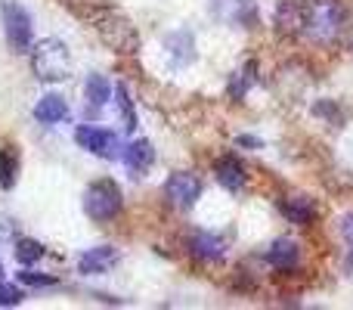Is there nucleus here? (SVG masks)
I'll list each match as a JSON object with an SVG mask.
<instances>
[{
	"mask_svg": "<svg viewBox=\"0 0 353 310\" xmlns=\"http://www.w3.org/2000/svg\"><path fill=\"white\" fill-rule=\"evenodd\" d=\"M0 276H3V261H0Z\"/></svg>",
	"mask_w": 353,
	"mask_h": 310,
	"instance_id": "cd10ccee",
	"label": "nucleus"
},
{
	"mask_svg": "<svg viewBox=\"0 0 353 310\" xmlns=\"http://www.w3.org/2000/svg\"><path fill=\"white\" fill-rule=\"evenodd\" d=\"M19 177V155L12 146H0V189H12Z\"/></svg>",
	"mask_w": 353,
	"mask_h": 310,
	"instance_id": "6ab92c4d",
	"label": "nucleus"
},
{
	"mask_svg": "<svg viewBox=\"0 0 353 310\" xmlns=\"http://www.w3.org/2000/svg\"><path fill=\"white\" fill-rule=\"evenodd\" d=\"M254 72H257L254 62H248L242 72H236V78H232V84H230V97H239V99H242L245 93H248V87L254 84Z\"/></svg>",
	"mask_w": 353,
	"mask_h": 310,
	"instance_id": "412c9836",
	"label": "nucleus"
},
{
	"mask_svg": "<svg viewBox=\"0 0 353 310\" xmlns=\"http://www.w3.org/2000/svg\"><path fill=\"white\" fill-rule=\"evenodd\" d=\"M74 143H78L81 149H87L90 155L109 158V162L124 155L121 137L112 134V130H105V128H97V124H81V128L74 130Z\"/></svg>",
	"mask_w": 353,
	"mask_h": 310,
	"instance_id": "423d86ee",
	"label": "nucleus"
},
{
	"mask_svg": "<svg viewBox=\"0 0 353 310\" xmlns=\"http://www.w3.org/2000/svg\"><path fill=\"white\" fill-rule=\"evenodd\" d=\"M165 47L171 50L180 62H192L195 59V41L189 31H171V35L165 37Z\"/></svg>",
	"mask_w": 353,
	"mask_h": 310,
	"instance_id": "a211bd4d",
	"label": "nucleus"
},
{
	"mask_svg": "<svg viewBox=\"0 0 353 310\" xmlns=\"http://www.w3.org/2000/svg\"><path fill=\"white\" fill-rule=\"evenodd\" d=\"M304 12H307V3H298V0H279L276 25H279L282 31H298V28H304Z\"/></svg>",
	"mask_w": 353,
	"mask_h": 310,
	"instance_id": "f3484780",
	"label": "nucleus"
},
{
	"mask_svg": "<svg viewBox=\"0 0 353 310\" xmlns=\"http://www.w3.org/2000/svg\"><path fill=\"white\" fill-rule=\"evenodd\" d=\"M165 195L174 208H192L201 195V180L189 171H174L165 180Z\"/></svg>",
	"mask_w": 353,
	"mask_h": 310,
	"instance_id": "0eeeda50",
	"label": "nucleus"
},
{
	"mask_svg": "<svg viewBox=\"0 0 353 310\" xmlns=\"http://www.w3.org/2000/svg\"><path fill=\"white\" fill-rule=\"evenodd\" d=\"M93 22H97V31H99L105 47H112L115 53H137L140 35H137V28L121 16V12L99 10V12H93Z\"/></svg>",
	"mask_w": 353,
	"mask_h": 310,
	"instance_id": "7ed1b4c3",
	"label": "nucleus"
},
{
	"mask_svg": "<svg viewBox=\"0 0 353 310\" xmlns=\"http://www.w3.org/2000/svg\"><path fill=\"white\" fill-rule=\"evenodd\" d=\"M115 103H118V109H121V115H124V128L128 130H137V115H134V99L128 97V87L124 84H118L115 87Z\"/></svg>",
	"mask_w": 353,
	"mask_h": 310,
	"instance_id": "4be33fe9",
	"label": "nucleus"
},
{
	"mask_svg": "<svg viewBox=\"0 0 353 310\" xmlns=\"http://www.w3.org/2000/svg\"><path fill=\"white\" fill-rule=\"evenodd\" d=\"M347 273H353V251H350V258H347Z\"/></svg>",
	"mask_w": 353,
	"mask_h": 310,
	"instance_id": "bb28decb",
	"label": "nucleus"
},
{
	"mask_svg": "<svg viewBox=\"0 0 353 310\" xmlns=\"http://www.w3.org/2000/svg\"><path fill=\"white\" fill-rule=\"evenodd\" d=\"M236 146H248V149H261L263 140H257V137H239Z\"/></svg>",
	"mask_w": 353,
	"mask_h": 310,
	"instance_id": "a878e982",
	"label": "nucleus"
},
{
	"mask_svg": "<svg viewBox=\"0 0 353 310\" xmlns=\"http://www.w3.org/2000/svg\"><path fill=\"white\" fill-rule=\"evenodd\" d=\"M344 28V6L341 0H310L304 12V31L310 41L332 43Z\"/></svg>",
	"mask_w": 353,
	"mask_h": 310,
	"instance_id": "f03ea898",
	"label": "nucleus"
},
{
	"mask_svg": "<svg viewBox=\"0 0 353 310\" xmlns=\"http://www.w3.org/2000/svg\"><path fill=\"white\" fill-rule=\"evenodd\" d=\"M121 251L112 249V245H97V249H87L84 255L78 258V270L84 276H99V273H109L112 267L118 264Z\"/></svg>",
	"mask_w": 353,
	"mask_h": 310,
	"instance_id": "1a4fd4ad",
	"label": "nucleus"
},
{
	"mask_svg": "<svg viewBox=\"0 0 353 310\" xmlns=\"http://www.w3.org/2000/svg\"><path fill=\"white\" fill-rule=\"evenodd\" d=\"M338 230H341L344 242L353 245V214H344V217H341V224H338Z\"/></svg>",
	"mask_w": 353,
	"mask_h": 310,
	"instance_id": "393cba45",
	"label": "nucleus"
},
{
	"mask_svg": "<svg viewBox=\"0 0 353 310\" xmlns=\"http://www.w3.org/2000/svg\"><path fill=\"white\" fill-rule=\"evenodd\" d=\"M19 282H25V286H34V289H43V286H56V276L34 273V270H22V273H19Z\"/></svg>",
	"mask_w": 353,
	"mask_h": 310,
	"instance_id": "b1692460",
	"label": "nucleus"
},
{
	"mask_svg": "<svg viewBox=\"0 0 353 310\" xmlns=\"http://www.w3.org/2000/svg\"><path fill=\"white\" fill-rule=\"evenodd\" d=\"M124 208L121 186L115 180H97L84 189V214L97 224H109Z\"/></svg>",
	"mask_w": 353,
	"mask_h": 310,
	"instance_id": "20e7f679",
	"label": "nucleus"
},
{
	"mask_svg": "<svg viewBox=\"0 0 353 310\" xmlns=\"http://www.w3.org/2000/svg\"><path fill=\"white\" fill-rule=\"evenodd\" d=\"M25 301V292L16 282H0V307H16Z\"/></svg>",
	"mask_w": 353,
	"mask_h": 310,
	"instance_id": "5701e85b",
	"label": "nucleus"
},
{
	"mask_svg": "<svg viewBox=\"0 0 353 310\" xmlns=\"http://www.w3.org/2000/svg\"><path fill=\"white\" fill-rule=\"evenodd\" d=\"M31 72H34L37 81H47V84L65 81L72 75V50H68V43L59 41V37L37 41L31 47Z\"/></svg>",
	"mask_w": 353,
	"mask_h": 310,
	"instance_id": "f257e3e1",
	"label": "nucleus"
},
{
	"mask_svg": "<svg viewBox=\"0 0 353 310\" xmlns=\"http://www.w3.org/2000/svg\"><path fill=\"white\" fill-rule=\"evenodd\" d=\"M16 261L19 264H25V267H28V264H34V261H41L43 255H47V249H43L41 242H34V239H16Z\"/></svg>",
	"mask_w": 353,
	"mask_h": 310,
	"instance_id": "aec40b11",
	"label": "nucleus"
},
{
	"mask_svg": "<svg viewBox=\"0 0 353 310\" xmlns=\"http://www.w3.org/2000/svg\"><path fill=\"white\" fill-rule=\"evenodd\" d=\"M279 211L288 224H298V226H307L316 217V205L310 199H304V195H285V199H279Z\"/></svg>",
	"mask_w": 353,
	"mask_h": 310,
	"instance_id": "2eb2a0df",
	"label": "nucleus"
},
{
	"mask_svg": "<svg viewBox=\"0 0 353 310\" xmlns=\"http://www.w3.org/2000/svg\"><path fill=\"white\" fill-rule=\"evenodd\" d=\"M121 162L128 164V171L134 177H143L149 168L155 164V146L149 140H134V143H128L124 146V155H121Z\"/></svg>",
	"mask_w": 353,
	"mask_h": 310,
	"instance_id": "f8f14e48",
	"label": "nucleus"
},
{
	"mask_svg": "<svg viewBox=\"0 0 353 310\" xmlns=\"http://www.w3.org/2000/svg\"><path fill=\"white\" fill-rule=\"evenodd\" d=\"M68 115H72V109H68V103L59 93H47V97H41L34 103V122L41 124H62Z\"/></svg>",
	"mask_w": 353,
	"mask_h": 310,
	"instance_id": "4468645a",
	"label": "nucleus"
},
{
	"mask_svg": "<svg viewBox=\"0 0 353 310\" xmlns=\"http://www.w3.org/2000/svg\"><path fill=\"white\" fill-rule=\"evenodd\" d=\"M3 35L12 53H31L34 47V22H31L28 10L16 0L3 3Z\"/></svg>",
	"mask_w": 353,
	"mask_h": 310,
	"instance_id": "39448f33",
	"label": "nucleus"
},
{
	"mask_svg": "<svg viewBox=\"0 0 353 310\" xmlns=\"http://www.w3.org/2000/svg\"><path fill=\"white\" fill-rule=\"evenodd\" d=\"M186 249H189V255L199 258V261H205V264L223 261V255H226V242H223V239L214 236V233H205V230H195L192 236H189Z\"/></svg>",
	"mask_w": 353,
	"mask_h": 310,
	"instance_id": "9d476101",
	"label": "nucleus"
},
{
	"mask_svg": "<svg viewBox=\"0 0 353 310\" xmlns=\"http://www.w3.org/2000/svg\"><path fill=\"white\" fill-rule=\"evenodd\" d=\"M211 12L226 25H251L257 19V0H211Z\"/></svg>",
	"mask_w": 353,
	"mask_h": 310,
	"instance_id": "6e6552de",
	"label": "nucleus"
},
{
	"mask_svg": "<svg viewBox=\"0 0 353 310\" xmlns=\"http://www.w3.org/2000/svg\"><path fill=\"white\" fill-rule=\"evenodd\" d=\"M214 177H217V183L223 189H230V193H239V189L248 183V174H245V164L239 162L236 155H223L214 162Z\"/></svg>",
	"mask_w": 353,
	"mask_h": 310,
	"instance_id": "9b49d317",
	"label": "nucleus"
},
{
	"mask_svg": "<svg viewBox=\"0 0 353 310\" xmlns=\"http://www.w3.org/2000/svg\"><path fill=\"white\" fill-rule=\"evenodd\" d=\"M84 97H87V115H97L99 109H105L112 99V84L103 75H90L84 84Z\"/></svg>",
	"mask_w": 353,
	"mask_h": 310,
	"instance_id": "dca6fc26",
	"label": "nucleus"
},
{
	"mask_svg": "<svg viewBox=\"0 0 353 310\" xmlns=\"http://www.w3.org/2000/svg\"><path fill=\"white\" fill-rule=\"evenodd\" d=\"M263 261L276 270H294L301 264V249L294 239H276V242L267 249Z\"/></svg>",
	"mask_w": 353,
	"mask_h": 310,
	"instance_id": "ddd939ff",
	"label": "nucleus"
}]
</instances>
